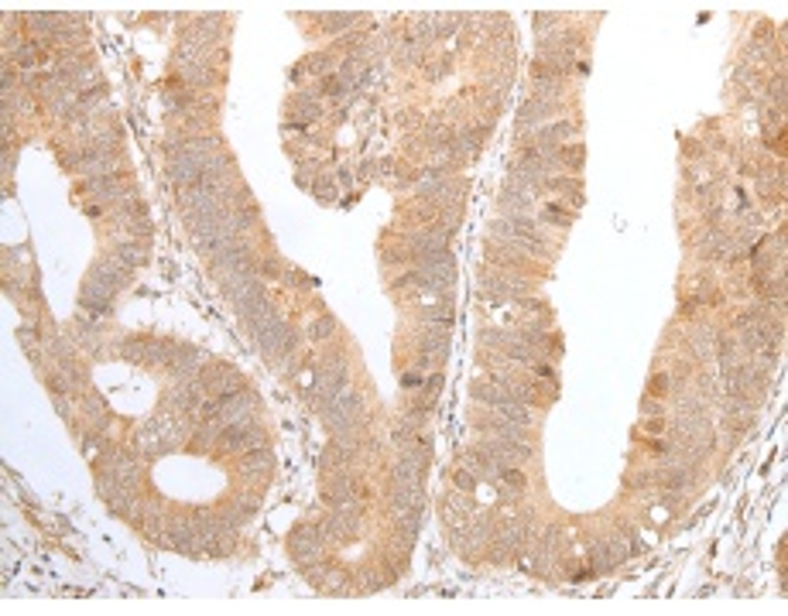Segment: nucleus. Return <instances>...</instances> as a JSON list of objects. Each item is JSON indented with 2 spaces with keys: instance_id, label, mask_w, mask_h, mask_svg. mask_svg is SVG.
I'll list each match as a JSON object with an SVG mask.
<instances>
[{
  "instance_id": "1",
  "label": "nucleus",
  "mask_w": 788,
  "mask_h": 616,
  "mask_svg": "<svg viewBox=\"0 0 788 616\" xmlns=\"http://www.w3.org/2000/svg\"><path fill=\"white\" fill-rule=\"evenodd\" d=\"M322 544H326V537H322V528H319V524H298V528L288 534V548H292V558H295L298 568L319 562V558H322Z\"/></svg>"
},
{
  "instance_id": "2",
  "label": "nucleus",
  "mask_w": 788,
  "mask_h": 616,
  "mask_svg": "<svg viewBox=\"0 0 788 616\" xmlns=\"http://www.w3.org/2000/svg\"><path fill=\"white\" fill-rule=\"evenodd\" d=\"M161 544L165 548H175L179 555H189V558L202 555V541H199V530L193 524V517H168Z\"/></svg>"
},
{
  "instance_id": "3",
  "label": "nucleus",
  "mask_w": 788,
  "mask_h": 616,
  "mask_svg": "<svg viewBox=\"0 0 788 616\" xmlns=\"http://www.w3.org/2000/svg\"><path fill=\"white\" fill-rule=\"evenodd\" d=\"M257 445H264V432L257 428V421L254 425H223V432L216 439V452L230 455V452H250Z\"/></svg>"
},
{
  "instance_id": "4",
  "label": "nucleus",
  "mask_w": 788,
  "mask_h": 616,
  "mask_svg": "<svg viewBox=\"0 0 788 616\" xmlns=\"http://www.w3.org/2000/svg\"><path fill=\"white\" fill-rule=\"evenodd\" d=\"M254 339H257V346L268 352V356H285V352H292L298 346V336L288 329L285 319H275V322H271L264 332H257Z\"/></svg>"
},
{
  "instance_id": "5",
  "label": "nucleus",
  "mask_w": 788,
  "mask_h": 616,
  "mask_svg": "<svg viewBox=\"0 0 788 616\" xmlns=\"http://www.w3.org/2000/svg\"><path fill=\"white\" fill-rule=\"evenodd\" d=\"M247 264H254V250L247 247V244H230V247H223L219 254H213L209 257V270L223 281L226 274H233V270H240V267H247Z\"/></svg>"
},
{
  "instance_id": "6",
  "label": "nucleus",
  "mask_w": 788,
  "mask_h": 616,
  "mask_svg": "<svg viewBox=\"0 0 788 616\" xmlns=\"http://www.w3.org/2000/svg\"><path fill=\"white\" fill-rule=\"evenodd\" d=\"M237 315L244 319V326H247V332H250V336L264 332L275 319H282V315H278V308H275V301H268V298H254V301H247L244 308H237Z\"/></svg>"
},
{
  "instance_id": "7",
  "label": "nucleus",
  "mask_w": 788,
  "mask_h": 616,
  "mask_svg": "<svg viewBox=\"0 0 788 616\" xmlns=\"http://www.w3.org/2000/svg\"><path fill=\"white\" fill-rule=\"evenodd\" d=\"M168 370H172V380H199L202 370H206V352L196 350V346L179 343V352H175V359H172Z\"/></svg>"
},
{
  "instance_id": "8",
  "label": "nucleus",
  "mask_w": 788,
  "mask_h": 616,
  "mask_svg": "<svg viewBox=\"0 0 788 616\" xmlns=\"http://www.w3.org/2000/svg\"><path fill=\"white\" fill-rule=\"evenodd\" d=\"M271 469H275V452L268 445H257V448L244 452V459H240V476L250 479V483L254 479H264Z\"/></svg>"
},
{
  "instance_id": "9",
  "label": "nucleus",
  "mask_w": 788,
  "mask_h": 616,
  "mask_svg": "<svg viewBox=\"0 0 788 616\" xmlns=\"http://www.w3.org/2000/svg\"><path fill=\"white\" fill-rule=\"evenodd\" d=\"M449 329H442V326H429V332H422L418 336V350H422V356H429L432 363L435 359H446L449 356V336H446Z\"/></svg>"
},
{
  "instance_id": "10",
  "label": "nucleus",
  "mask_w": 788,
  "mask_h": 616,
  "mask_svg": "<svg viewBox=\"0 0 788 616\" xmlns=\"http://www.w3.org/2000/svg\"><path fill=\"white\" fill-rule=\"evenodd\" d=\"M573 130H576V123H573V120L549 123V127L535 130V148H542V151H559V144H562L566 137H573Z\"/></svg>"
},
{
  "instance_id": "11",
  "label": "nucleus",
  "mask_w": 788,
  "mask_h": 616,
  "mask_svg": "<svg viewBox=\"0 0 788 616\" xmlns=\"http://www.w3.org/2000/svg\"><path fill=\"white\" fill-rule=\"evenodd\" d=\"M549 113H555V103H545V99H528V103L518 110V130L524 134L528 127H538Z\"/></svg>"
},
{
  "instance_id": "12",
  "label": "nucleus",
  "mask_w": 788,
  "mask_h": 616,
  "mask_svg": "<svg viewBox=\"0 0 788 616\" xmlns=\"http://www.w3.org/2000/svg\"><path fill=\"white\" fill-rule=\"evenodd\" d=\"M90 274H97V277H103V281H106L110 288H117V291L130 284V270H127L124 264H117L113 257H106V261H97Z\"/></svg>"
},
{
  "instance_id": "13",
  "label": "nucleus",
  "mask_w": 788,
  "mask_h": 616,
  "mask_svg": "<svg viewBox=\"0 0 788 616\" xmlns=\"http://www.w3.org/2000/svg\"><path fill=\"white\" fill-rule=\"evenodd\" d=\"M422 466L408 462V459H397L391 469V486H422Z\"/></svg>"
},
{
  "instance_id": "14",
  "label": "nucleus",
  "mask_w": 788,
  "mask_h": 616,
  "mask_svg": "<svg viewBox=\"0 0 788 616\" xmlns=\"http://www.w3.org/2000/svg\"><path fill=\"white\" fill-rule=\"evenodd\" d=\"M219 432H223V421H199L196 428H193V435H189V448L193 452L209 448L213 441L219 439Z\"/></svg>"
},
{
  "instance_id": "15",
  "label": "nucleus",
  "mask_w": 788,
  "mask_h": 616,
  "mask_svg": "<svg viewBox=\"0 0 788 616\" xmlns=\"http://www.w3.org/2000/svg\"><path fill=\"white\" fill-rule=\"evenodd\" d=\"M113 261L117 264H124L127 270H134V267H141V264H148V250L141 247V244H117V250H113Z\"/></svg>"
},
{
  "instance_id": "16",
  "label": "nucleus",
  "mask_w": 788,
  "mask_h": 616,
  "mask_svg": "<svg viewBox=\"0 0 788 616\" xmlns=\"http://www.w3.org/2000/svg\"><path fill=\"white\" fill-rule=\"evenodd\" d=\"M292 113H295L298 123H312L315 117H322V110L315 103V89L312 92H298L295 99H292Z\"/></svg>"
},
{
  "instance_id": "17",
  "label": "nucleus",
  "mask_w": 788,
  "mask_h": 616,
  "mask_svg": "<svg viewBox=\"0 0 788 616\" xmlns=\"http://www.w3.org/2000/svg\"><path fill=\"white\" fill-rule=\"evenodd\" d=\"M723 250H727V233H723V230H709V233L699 240V257H706V261L723 257Z\"/></svg>"
},
{
  "instance_id": "18",
  "label": "nucleus",
  "mask_w": 788,
  "mask_h": 616,
  "mask_svg": "<svg viewBox=\"0 0 788 616\" xmlns=\"http://www.w3.org/2000/svg\"><path fill=\"white\" fill-rule=\"evenodd\" d=\"M493 415H497V418H507V421H518V425H531V411H528L521 401H514V397L500 401V404L493 408Z\"/></svg>"
},
{
  "instance_id": "19",
  "label": "nucleus",
  "mask_w": 788,
  "mask_h": 616,
  "mask_svg": "<svg viewBox=\"0 0 788 616\" xmlns=\"http://www.w3.org/2000/svg\"><path fill=\"white\" fill-rule=\"evenodd\" d=\"M179 72H182V79L189 83V86H209L213 83V69L206 66V62H186V66H179Z\"/></svg>"
},
{
  "instance_id": "20",
  "label": "nucleus",
  "mask_w": 788,
  "mask_h": 616,
  "mask_svg": "<svg viewBox=\"0 0 788 616\" xmlns=\"http://www.w3.org/2000/svg\"><path fill=\"white\" fill-rule=\"evenodd\" d=\"M350 579H346V572L343 568H333L329 565V572L322 575V582H319V589L326 593V596H346L350 593V586H346Z\"/></svg>"
},
{
  "instance_id": "21",
  "label": "nucleus",
  "mask_w": 788,
  "mask_h": 616,
  "mask_svg": "<svg viewBox=\"0 0 788 616\" xmlns=\"http://www.w3.org/2000/svg\"><path fill=\"white\" fill-rule=\"evenodd\" d=\"M507 397H511V390L500 387V384H473V401H484V404L497 408V404L507 401Z\"/></svg>"
},
{
  "instance_id": "22",
  "label": "nucleus",
  "mask_w": 788,
  "mask_h": 616,
  "mask_svg": "<svg viewBox=\"0 0 788 616\" xmlns=\"http://www.w3.org/2000/svg\"><path fill=\"white\" fill-rule=\"evenodd\" d=\"M120 356L130 363H148V336H127L120 343Z\"/></svg>"
},
{
  "instance_id": "23",
  "label": "nucleus",
  "mask_w": 788,
  "mask_h": 616,
  "mask_svg": "<svg viewBox=\"0 0 788 616\" xmlns=\"http://www.w3.org/2000/svg\"><path fill=\"white\" fill-rule=\"evenodd\" d=\"M535 99H545V103H555L562 96V83L555 76H535Z\"/></svg>"
},
{
  "instance_id": "24",
  "label": "nucleus",
  "mask_w": 788,
  "mask_h": 616,
  "mask_svg": "<svg viewBox=\"0 0 788 616\" xmlns=\"http://www.w3.org/2000/svg\"><path fill=\"white\" fill-rule=\"evenodd\" d=\"M422 322H425V326H442V329H449V326H453V308H446V305H429V308H422Z\"/></svg>"
},
{
  "instance_id": "25",
  "label": "nucleus",
  "mask_w": 788,
  "mask_h": 616,
  "mask_svg": "<svg viewBox=\"0 0 788 616\" xmlns=\"http://www.w3.org/2000/svg\"><path fill=\"white\" fill-rule=\"evenodd\" d=\"M613 568V562H610V551H607V541H593V548H590V572H610Z\"/></svg>"
},
{
  "instance_id": "26",
  "label": "nucleus",
  "mask_w": 788,
  "mask_h": 616,
  "mask_svg": "<svg viewBox=\"0 0 788 616\" xmlns=\"http://www.w3.org/2000/svg\"><path fill=\"white\" fill-rule=\"evenodd\" d=\"M587 161V148L583 144H569V148H559V165H569L573 172H580Z\"/></svg>"
},
{
  "instance_id": "27",
  "label": "nucleus",
  "mask_w": 788,
  "mask_h": 616,
  "mask_svg": "<svg viewBox=\"0 0 788 616\" xmlns=\"http://www.w3.org/2000/svg\"><path fill=\"white\" fill-rule=\"evenodd\" d=\"M336 332V319L333 315H319L315 322H308V336L312 339H329Z\"/></svg>"
},
{
  "instance_id": "28",
  "label": "nucleus",
  "mask_w": 788,
  "mask_h": 616,
  "mask_svg": "<svg viewBox=\"0 0 788 616\" xmlns=\"http://www.w3.org/2000/svg\"><path fill=\"white\" fill-rule=\"evenodd\" d=\"M319 21L326 24V31H329V34H339L343 28H350V24L357 21V14H322Z\"/></svg>"
},
{
  "instance_id": "29",
  "label": "nucleus",
  "mask_w": 788,
  "mask_h": 616,
  "mask_svg": "<svg viewBox=\"0 0 788 616\" xmlns=\"http://www.w3.org/2000/svg\"><path fill=\"white\" fill-rule=\"evenodd\" d=\"M38 55H41V52H38V41H24V45L14 52V62L24 66V69H31V66H38Z\"/></svg>"
},
{
  "instance_id": "30",
  "label": "nucleus",
  "mask_w": 788,
  "mask_h": 616,
  "mask_svg": "<svg viewBox=\"0 0 788 616\" xmlns=\"http://www.w3.org/2000/svg\"><path fill=\"white\" fill-rule=\"evenodd\" d=\"M497 479H500V483H507V486H511V490H518V493L524 490V473H521L518 466H500V476H497Z\"/></svg>"
},
{
  "instance_id": "31",
  "label": "nucleus",
  "mask_w": 788,
  "mask_h": 616,
  "mask_svg": "<svg viewBox=\"0 0 788 616\" xmlns=\"http://www.w3.org/2000/svg\"><path fill=\"white\" fill-rule=\"evenodd\" d=\"M230 504H233V507H237L247 521H250V517L257 514V507H261V500H257L254 493H240V497H237V500H230Z\"/></svg>"
},
{
  "instance_id": "32",
  "label": "nucleus",
  "mask_w": 788,
  "mask_h": 616,
  "mask_svg": "<svg viewBox=\"0 0 788 616\" xmlns=\"http://www.w3.org/2000/svg\"><path fill=\"white\" fill-rule=\"evenodd\" d=\"M254 223H257V209H254V206H250V209H237V212H233V226H237V233H247Z\"/></svg>"
},
{
  "instance_id": "33",
  "label": "nucleus",
  "mask_w": 788,
  "mask_h": 616,
  "mask_svg": "<svg viewBox=\"0 0 788 616\" xmlns=\"http://www.w3.org/2000/svg\"><path fill=\"white\" fill-rule=\"evenodd\" d=\"M357 582H360V593H374V589H381L384 582L377 579V572L374 568H360L357 572Z\"/></svg>"
},
{
  "instance_id": "34",
  "label": "nucleus",
  "mask_w": 788,
  "mask_h": 616,
  "mask_svg": "<svg viewBox=\"0 0 788 616\" xmlns=\"http://www.w3.org/2000/svg\"><path fill=\"white\" fill-rule=\"evenodd\" d=\"M713 332H699L692 336V350H696V359H709V346H713Z\"/></svg>"
},
{
  "instance_id": "35",
  "label": "nucleus",
  "mask_w": 788,
  "mask_h": 616,
  "mask_svg": "<svg viewBox=\"0 0 788 616\" xmlns=\"http://www.w3.org/2000/svg\"><path fill=\"white\" fill-rule=\"evenodd\" d=\"M648 387H651V394H655V397H665V394H669V390L676 387V380H672L669 373H655Z\"/></svg>"
},
{
  "instance_id": "36",
  "label": "nucleus",
  "mask_w": 788,
  "mask_h": 616,
  "mask_svg": "<svg viewBox=\"0 0 788 616\" xmlns=\"http://www.w3.org/2000/svg\"><path fill=\"white\" fill-rule=\"evenodd\" d=\"M491 261H493V264H500V267H507V270H518V267H521V261H518V257H511L504 247H491Z\"/></svg>"
},
{
  "instance_id": "37",
  "label": "nucleus",
  "mask_w": 788,
  "mask_h": 616,
  "mask_svg": "<svg viewBox=\"0 0 788 616\" xmlns=\"http://www.w3.org/2000/svg\"><path fill=\"white\" fill-rule=\"evenodd\" d=\"M456 490H463V493L477 490V473L473 469H456Z\"/></svg>"
},
{
  "instance_id": "38",
  "label": "nucleus",
  "mask_w": 788,
  "mask_h": 616,
  "mask_svg": "<svg viewBox=\"0 0 788 616\" xmlns=\"http://www.w3.org/2000/svg\"><path fill=\"white\" fill-rule=\"evenodd\" d=\"M768 96H771V103H778V110H785V76L771 79V86H768Z\"/></svg>"
},
{
  "instance_id": "39",
  "label": "nucleus",
  "mask_w": 788,
  "mask_h": 616,
  "mask_svg": "<svg viewBox=\"0 0 788 616\" xmlns=\"http://www.w3.org/2000/svg\"><path fill=\"white\" fill-rule=\"evenodd\" d=\"M333 69V59L329 55H315V59H308V72H315V76H326Z\"/></svg>"
},
{
  "instance_id": "40",
  "label": "nucleus",
  "mask_w": 788,
  "mask_h": 616,
  "mask_svg": "<svg viewBox=\"0 0 788 616\" xmlns=\"http://www.w3.org/2000/svg\"><path fill=\"white\" fill-rule=\"evenodd\" d=\"M134 237H151V219H144V216H130V226H127Z\"/></svg>"
},
{
  "instance_id": "41",
  "label": "nucleus",
  "mask_w": 788,
  "mask_h": 616,
  "mask_svg": "<svg viewBox=\"0 0 788 616\" xmlns=\"http://www.w3.org/2000/svg\"><path fill=\"white\" fill-rule=\"evenodd\" d=\"M545 219H549V223H566V226L573 223V216H569L566 209H559V206H549V209H545Z\"/></svg>"
},
{
  "instance_id": "42",
  "label": "nucleus",
  "mask_w": 788,
  "mask_h": 616,
  "mask_svg": "<svg viewBox=\"0 0 788 616\" xmlns=\"http://www.w3.org/2000/svg\"><path fill=\"white\" fill-rule=\"evenodd\" d=\"M511 555H514L511 548H504L500 541H493V548H491V562H493V565H504V562H507Z\"/></svg>"
},
{
  "instance_id": "43",
  "label": "nucleus",
  "mask_w": 788,
  "mask_h": 616,
  "mask_svg": "<svg viewBox=\"0 0 788 616\" xmlns=\"http://www.w3.org/2000/svg\"><path fill=\"white\" fill-rule=\"evenodd\" d=\"M312 188H315V195H322L326 202H333V199H336V188H333L329 181H322V178H319V181H315Z\"/></svg>"
},
{
  "instance_id": "44",
  "label": "nucleus",
  "mask_w": 788,
  "mask_h": 616,
  "mask_svg": "<svg viewBox=\"0 0 788 616\" xmlns=\"http://www.w3.org/2000/svg\"><path fill=\"white\" fill-rule=\"evenodd\" d=\"M425 387H429V397H435V394H439V387H442V373H432V377L425 380Z\"/></svg>"
},
{
  "instance_id": "45",
  "label": "nucleus",
  "mask_w": 788,
  "mask_h": 616,
  "mask_svg": "<svg viewBox=\"0 0 788 616\" xmlns=\"http://www.w3.org/2000/svg\"><path fill=\"white\" fill-rule=\"evenodd\" d=\"M651 479H655V473H648V469H644V473H638V476H631V479H627V483H631V486H648V483H651Z\"/></svg>"
},
{
  "instance_id": "46",
  "label": "nucleus",
  "mask_w": 788,
  "mask_h": 616,
  "mask_svg": "<svg viewBox=\"0 0 788 616\" xmlns=\"http://www.w3.org/2000/svg\"><path fill=\"white\" fill-rule=\"evenodd\" d=\"M257 274H264V277H278V264H275V261H264V264L257 267Z\"/></svg>"
},
{
  "instance_id": "47",
  "label": "nucleus",
  "mask_w": 788,
  "mask_h": 616,
  "mask_svg": "<svg viewBox=\"0 0 788 616\" xmlns=\"http://www.w3.org/2000/svg\"><path fill=\"white\" fill-rule=\"evenodd\" d=\"M55 411L62 415V418H69L72 415V408H69V401H62V397H55Z\"/></svg>"
},
{
  "instance_id": "48",
  "label": "nucleus",
  "mask_w": 788,
  "mask_h": 616,
  "mask_svg": "<svg viewBox=\"0 0 788 616\" xmlns=\"http://www.w3.org/2000/svg\"><path fill=\"white\" fill-rule=\"evenodd\" d=\"M641 411H648V415H655V411H658V404H655V401H651V397H644V401H641Z\"/></svg>"
},
{
  "instance_id": "49",
  "label": "nucleus",
  "mask_w": 788,
  "mask_h": 616,
  "mask_svg": "<svg viewBox=\"0 0 788 616\" xmlns=\"http://www.w3.org/2000/svg\"><path fill=\"white\" fill-rule=\"evenodd\" d=\"M665 428V421L662 418H655V421H648V432H662Z\"/></svg>"
}]
</instances>
